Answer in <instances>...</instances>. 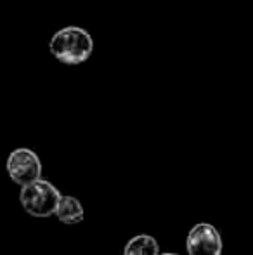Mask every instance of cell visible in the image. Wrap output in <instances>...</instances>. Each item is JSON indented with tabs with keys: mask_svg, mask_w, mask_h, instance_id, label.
Listing matches in <instances>:
<instances>
[{
	"mask_svg": "<svg viewBox=\"0 0 253 255\" xmlns=\"http://www.w3.org/2000/svg\"><path fill=\"white\" fill-rule=\"evenodd\" d=\"M49 51L58 61L64 64H82L94 52V40L90 33L80 26L61 28L52 35Z\"/></svg>",
	"mask_w": 253,
	"mask_h": 255,
	"instance_id": "6da1fadb",
	"label": "cell"
},
{
	"mask_svg": "<svg viewBox=\"0 0 253 255\" xmlns=\"http://www.w3.org/2000/svg\"><path fill=\"white\" fill-rule=\"evenodd\" d=\"M19 198L23 208L30 215H33V217H51L52 214H56L63 196L59 195V191L51 182L38 179L31 184L23 186Z\"/></svg>",
	"mask_w": 253,
	"mask_h": 255,
	"instance_id": "7a4b0ae2",
	"label": "cell"
},
{
	"mask_svg": "<svg viewBox=\"0 0 253 255\" xmlns=\"http://www.w3.org/2000/svg\"><path fill=\"white\" fill-rule=\"evenodd\" d=\"M7 172L10 179L19 186H28L38 181L42 175V161L31 149L19 148L9 154Z\"/></svg>",
	"mask_w": 253,
	"mask_h": 255,
	"instance_id": "3957f363",
	"label": "cell"
},
{
	"mask_svg": "<svg viewBox=\"0 0 253 255\" xmlns=\"http://www.w3.org/2000/svg\"><path fill=\"white\" fill-rule=\"evenodd\" d=\"M187 252L189 255H220L222 238L219 231L210 224H198L187 236Z\"/></svg>",
	"mask_w": 253,
	"mask_h": 255,
	"instance_id": "277c9868",
	"label": "cell"
},
{
	"mask_svg": "<svg viewBox=\"0 0 253 255\" xmlns=\"http://www.w3.org/2000/svg\"><path fill=\"white\" fill-rule=\"evenodd\" d=\"M58 219L64 224H77V222L84 221V208H82L80 202L73 196H63L61 202L58 205L56 210Z\"/></svg>",
	"mask_w": 253,
	"mask_h": 255,
	"instance_id": "5b68a950",
	"label": "cell"
},
{
	"mask_svg": "<svg viewBox=\"0 0 253 255\" xmlns=\"http://www.w3.org/2000/svg\"><path fill=\"white\" fill-rule=\"evenodd\" d=\"M123 255H160V245L153 236H135L127 243Z\"/></svg>",
	"mask_w": 253,
	"mask_h": 255,
	"instance_id": "8992f818",
	"label": "cell"
},
{
	"mask_svg": "<svg viewBox=\"0 0 253 255\" xmlns=\"http://www.w3.org/2000/svg\"><path fill=\"white\" fill-rule=\"evenodd\" d=\"M163 255H175V254H163Z\"/></svg>",
	"mask_w": 253,
	"mask_h": 255,
	"instance_id": "52a82bcc",
	"label": "cell"
}]
</instances>
